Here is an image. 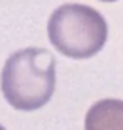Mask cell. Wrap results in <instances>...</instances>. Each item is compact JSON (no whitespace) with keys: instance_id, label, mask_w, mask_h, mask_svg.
Segmentation results:
<instances>
[{"instance_id":"5","label":"cell","mask_w":123,"mask_h":130,"mask_svg":"<svg viewBox=\"0 0 123 130\" xmlns=\"http://www.w3.org/2000/svg\"><path fill=\"white\" fill-rule=\"evenodd\" d=\"M0 130H6V128H4V126H2V125H0Z\"/></svg>"},{"instance_id":"4","label":"cell","mask_w":123,"mask_h":130,"mask_svg":"<svg viewBox=\"0 0 123 130\" xmlns=\"http://www.w3.org/2000/svg\"><path fill=\"white\" fill-rule=\"evenodd\" d=\"M101 2H114V0H101Z\"/></svg>"},{"instance_id":"3","label":"cell","mask_w":123,"mask_h":130,"mask_svg":"<svg viewBox=\"0 0 123 130\" xmlns=\"http://www.w3.org/2000/svg\"><path fill=\"white\" fill-rule=\"evenodd\" d=\"M85 130H123V101L100 100L87 110Z\"/></svg>"},{"instance_id":"1","label":"cell","mask_w":123,"mask_h":130,"mask_svg":"<svg viewBox=\"0 0 123 130\" xmlns=\"http://www.w3.org/2000/svg\"><path fill=\"white\" fill-rule=\"evenodd\" d=\"M56 87V61L42 47L13 53L0 76L6 101L17 110L31 112L47 105Z\"/></svg>"},{"instance_id":"2","label":"cell","mask_w":123,"mask_h":130,"mask_svg":"<svg viewBox=\"0 0 123 130\" xmlns=\"http://www.w3.org/2000/svg\"><path fill=\"white\" fill-rule=\"evenodd\" d=\"M49 42L67 58L85 60L98 54L107 43V22L90 6L64 4L51 14L47 24Z\"/></svg>"}]
</instances>
